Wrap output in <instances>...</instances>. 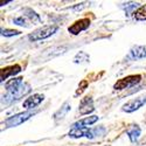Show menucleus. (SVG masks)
<instances>
[{"label": "nucleus", "mask_w": 146, "mask_h": 146, "mask_svg": "<svg viewBox=\"0 0 146 146\" xmlns=\"http://www.w3.org/2000/svg\"><path fill=\"white\" fill-rule=\"evenodd\" d=\"M144 104H146V97H139V98L131 100L127 103H125L121 110L130 113V112H133V111L138 110V109H140Z\"/></svg>", "instance_id": "nucleus-7"}, {"label": "nucleus", "mask_w": 146, "mask_h": 146, "mask_svg": "<svg viewBox=\"0 0 146 146\" xmlns=\"http://www.w3.org/2000/svg\"><path fill=\"white\" fill-rule=\"evenodd\" d=\"M13 22L15 23V25H18V26H23V27H28L29 25H28V18L26 17V15H21V17H18V18H15L14 20H13Z\"/></svg>", "instance_id": "nucleus-18"}, {"label": "nucleus", "mask_w": 146, "mask_h": 146, "mask_svg": "<svg viewBox=\"0 0 146 146\" xmlns=\"http://www.w3.org/2000/svg\"><path fill=\"white\" fill-rule=\"evenodd\" d=\"M98 120V116H90V117H86L78 121H76L75 124H72V127H88L89 125L95 124L96 121Z\"/></svg>", "instance_id": "nucleus-12"}, {"label": "nucleus", "mask_w": 146, "mask_h": 146, "mask_svg": "<svg viewBox=\"0 0 146 146\" xmlns=\"http://www.w3.org/2000/svg\"><path fill=\"white\" fill-rule=\"evenodd\" d=\"M69 110H70V105H69L68 103H66V104H64V105H63L62 108H61L60 110L54 115V118H55L56 120H57V119H60V118H63V117L66 116V113H67Z\"/></svg>", "instance_id": "nucleus-17"}, {"label": "nucleus", "mask_w": 146, "mask_h": 146, "mask_svg": "<svg viewBox=\"0 0 146 146\" xmlns=\"http://www.w3.org/2000/svg\"><path fill=\"white\" fill-rule=\"evenodd\" d=\"M88 87V81L87 80H84V81H82L81 82V84L78 86V90L76 91V94H75V96H78V95H81L84 90H86V88Z\"/></svg>", "instance_id": "nucleus-20"}, {"label": "nucleus", "mask_w": 146, "mask_h": 146, "mask_svg": "<svg viewBox=\"0 0 146 146\" xmlns=\"http://www.w3.org/2000/svg\"><path fill=\"white\" fill-rule=\"evenodd\" d=\"M131 58H144L146 57V46H135L130 50Z\"/></svg>", "instance_id": "nucleus-11"}, {"label": "nucleus", "mask_w": 146, "mask_h": 146, "mask_svg": "<svg viewBox=\"0 0 146 146\" xmlns=\"http://www.w3.org/2000/svg\"><path fill=\"white\" fill-rule=\"evenodd\" d=\"M98 135H100L98 129L94 130V129H89V127H71V130L68 133L69 137L76 138V139L81 138V137H87L89 139H92Z\"/></svg>", "instance_id": "nucleus-4"}, {"label": "nucleus", "mask_w": 146, "mask_h": 146, "mask_svg": "<svg viewBox=\"0 0 146 146\" xmlns=\"http://www.w3.org/2000/svg\"><path fill=\"white\" fill-rule=\"evenodd\" d=\"M89 26H90V20H89L88 18H84V19H80V20H77L76 22H74V23H72V25L68 28V31H69V33H71V34L77 35V34H80L81 32L88 29Z\"/></svg>", "instance_id": "nucleus-6"}, {"label": "nucleus", "mask_w": 146, "mask_h": 146, "mask_svg": "<svg viewBox=\"0 0 146 146\" xmlns=\"http://www.w3.org/2000/svg\"><path fill=\"white\" fill-rule=\"evenodd\" d=\"M31 91V87L28 84L23 83L21 87H19L18 89L13 90V91H7V94L4 96V100L3 102H5L6 104H9V103H13L14 101H18L20 97L25 96L26 94H28Z\"/></svg>", "instance_id": "nucleus-2"}, {"label": "nucleus", "mask_w": 146, "mask_h": 146, "mask_svg": "<svg viewBox=\"0 0 146 146\" xmlns=\"http://www.w3.org/2000/svg\"><path fill=\"white\" fill-rule=\"evenodd\" d=\"M140 132H141V130H140V127H139L138 125H132V126L126 131V135H127L129 139H130L132 143H136V141L138 140L139 136H140Z\"/></svg>", "instance_id": "nucleus-13"}, {"label": "nucleus", "mask_w": 146, "mask_h": 146, "mask_svg": "<svg viewBox=\"0 0 146 146\" xmlns=\"http://www.w3.org/2000/svg\"><path fill=\"white\" fill-rule=\"evenodd\" d=\"M23 84L22 82V77H15V78H12L11 81H8L5 84V88L7 91H13L15 89H18L19 87H21Z\"/></svg>", "instance_id": "nucleus-14"}, {"label": "nucleus", "mask_w": 146, "mask_h": 146, "mask_svg": "<svg viewBox=\"0 0 146 146\" xmlns=\"http://www.w3.org/2000/svg\"><path fill=\"white\" fill-rule=\"evenodd\" d=\"M58 27L55 26V25H50V26H43L39 29L34 31L29 36L28 39L31 41H39V40H43V39H47L49 38V36H52L53 34H55L57 32Z\"/></svg>", "instance_id": "nucleus-1"}, {"label": "nucleus", "mask_w": 146, "mask_h": 146, "mask_svg": "<svg viewBox=\"0 0 146 146\" xmlns=\"http://www.w3.org/2000/svg\"><path fill=\"white\" fill-rule=\"evenodd\" d=\"M33 115H34V112H32V111H26V112L18 113V115H15V116H12V117H9L8 119H6V120H5V124H6L8 127L18 126V125L22 124L23 121L28 120Z\"/></svg>", "instance_id": "nucleus-5"}, {"label": "nucleus", "mask_w": 146, "mask_h": 146, "mask_svg": "<svg viewBox=\"0 0 146 146\" xmlns=\"http://www.w3.org/2000/svg\"><path fill=\"white\" fill-rule=\"evenodd\" d=\"M44 100V96L41 94H34L32 96H29L28 98H26V101L23 102L22 106L26 109H33L35 106H38L42 101Z\"/></svg>", "instance_id": "nucleus-10"}, {"label": "nucleus", "mask_w": 146, "mask_h": 146, "mask_svg": "<svg viewBox=\"0 0 146 146\" xmlns=\"http://www.w3.org/2000/svg\"><path fill=\"white\" fill-rule=\"evenodd\" d=\"M135 18L140 21L146 20V5H141L138 7V9L135 12Z\"/></svg>", "instance_id": "nucleus-16"}, {"label": "nucleus", "mask_w": 146, "mask_h": 146, "mask_svg": "<svg viewBox=\"0 0 146 146\" xmlns=\"http://www.w3.org/2000/svg\"><path fill=\"white\" fill-rule=\"evenodd\" d=\"M125 6H121V8H123L125 11V13L126 15H131V14H135V12L138 9V3H127V4H124Z\"/></svg>", "instance_id": "nucleus-15"}, {"label": "nucleus", "mask_w": 146, "mask_h": 146, "mask_svg": "<svg viewBox=\"0 0 146 146\" xmlns=\"http://www.w3.org/2000/svg\"><path fill=\"white\" fill-rule=\"evenodd\" d=\"M94 110H95V106H94V102H92L91 97L87 96V97H84V98H82V101L80 103V108H78L80 113L88 115V113H91Z\"/></svg>", "instance_id": "nucleus-8"}, {"label": "nucleus", "mask_w": 146, "mask_h": 146, "mask_svg": "<svg viewBox=\"0 0 146 146\" xmlns=\"http://www.w3.org/2000/svg\"><path fill=\"white\" fill-rule=\"evenodd\" d=\"M20 32L15 31V29H1V35L6 36V38H9V36H14V35H19Z\"/></svg>", "instance_id": "nucleus-19"}, {"label": "nucleus", "mask_w": 146, "mask_h": 146, "mask_svg": "<svg viewBox=\"0 0 146 146\" xmlns=\"http://www.w3.org/2000/svg\"><path fill=\"white\" fill-rule=\"evenodd\" d=\"M21 71V67L18 66V64H14V66H9V67H6V68H3L1 71H0V81L4 82L5 80H7L9 76H14L17 74Z\"/></svg>", "instance_id": "nucleus-9"}, {"label": "nucleus", "mask_w": 146, "mask_h": 146, "mask_svg": "<svg viewBox=\"0 0 146 146\" xmlns=\"http://www.w3.org/2000/svg\"><path fill=\"white\" fill-rule=\"evenodd\" d=\"M141 81V76L140 75H130V76H126L124 78H120L118 80L115 86H113V89L115 90H124V89H129V88H132L137 86V84Z\"/></svg>", "instance_id": "nucleus-3"}]
</instances>
